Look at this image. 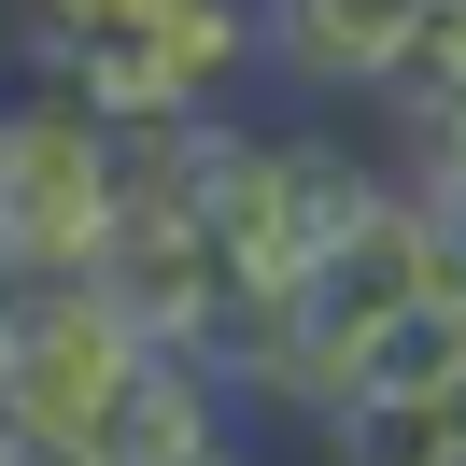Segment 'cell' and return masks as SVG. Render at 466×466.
Wrapping results in <instances>:
<instances>
[{"instance_id":"cell-5","label":"cell","mask_w":466,"mask_h":466,"mask_svg":"<svg viewBox=\"0 0 466 466\" xmlns=\"http://www.w3.org/2000/svg\"><path fill=\"white\" fill-rule=\"evenodd\" d=\"M127 368H142V353H127L71 283H57V297H0V396H15V424L86 438L99 410H114V381H127Z\"/></svg>"},{"instance_id":"cell-4","label":"cell","mask_w":466,"mask_h":466,"mask_svg":"<svg viewBox=\"0 0 466 466\" xmlns=\"http://www.w3.org/2000/svg\"><path fill=\"white\" fill-rule=\"evenodd\" d=\"M71 297H86V311L114 325L127 353H198V339H212V311H227L240 283L212 268V240L184 227V212H114Z\"/></svg>"},{"instance_id":"cell-3","label":"cell","mask_w":466,"mask_h":466,"mask_svg":"<svg viewBox=\"0 0 466 466\" xmlns=\"http://www.w3.org/2000/svg\"><path fill=\"white\" fill-rule=\"evenodd\" d=\"M99 227H114V198H99V114H71L57 86H15L0 99V297L86 283Z\"/></svg>"},{"instance_id":"cell-2","label":"cell","mask_w":466,"mask_h":466,"mask_svg":"<svg viewBox=\"0 0 466 466\" xmlns=\"http://www.w3.org/2000/svg\"><path fill=\"white\" fill-rule=\"evenodd\" d=\"M424 283H452L438 268V240H424V212H381V227H353V240H325L297 283H268V311H283V396L268 410H297V424H325V410L353 396V353L381 339V325L410 311Z\"/></svg>"},{"instance_id":"cell-11","label":"cell","mask_w":466,"mask_h":466,"mask_svg":"<svg viewBox=\"0 0 466 466\" xmlns=\"http://www.w3.org/2000/svg\"><path fill=\"white\" fill-rule=\"evenodd\" d=\"M0 466H86V438H43V424H15V438H0Z\"/></svg>"},{"instance_id":"cell-8","label":"cell","mask_w":466,"mask_h":466,"mask_svg":"<svg viewBox=\"0 0 466 466\" xmlns=\"http://www.w3.org/2000/svg\"><path fill=\"white\" fill-rule=\"evenodd\" d=\"M227 452H240V396L198 353H142L114 410L86 424V466H227Z\"/></svg>"},{"instance_id":"cell-7","label":"cell","mask_w":466,"mask_h":466,"mask_svg":"<svg viewBox=\"0 0 466 466\" xmlns=\"http://www.w3.org/2000/svg\"><path fill=\"white\" fill-rule=\"evenodd\" d=\"M410 43H424V0H283V15H255V57L283 71L297 99H396Z\"/></svg>"},{"instance_id":"cell-10","label":"cell","mask_w":466,"mask_h":466,"mask_svg":"<svg viewBox=\"0 0 466 466\" xmlns=\"http://www.w3.org/2000/svg\"><path fill=\"white\" fill-rule=\"evenodd\" d=\"M325 466H466V381L452 396H353V410H325Z\"/></svg>"},{"instance_id":"cell-1","label":"cell","mask_w":466,"mask_h":466,"mask_svg":"<svg viewBox=\"0 0 466 466\" xmlns=\"http://www.w3.org/2000/svg\"><path fill=\"white\" fill-rule=\"evenodd\" d=\"M15 57L71 114L156 127V114H227V86L255 71V15L240 0H57V15H15Z\"/></svg>"},{"instance_id":"cell-6","label":"cell","mask_w":466,"mask_h":466,"mask_svg":"<svg viewBox=\"0 0 466 466\" xmlns=\"http://www.w3.org/2000/svg\"><path fill=\"white\" fill-rule=\"evenodd\" d=\"M184 227L212 240V268H227L240 297H268L297 268V184H283V127H240L212 114V156H198V198H184Z\"/></svg>"},{"instance_id":"cell-12","label":"cell","mask_w":466,"mask_h":466,"mask_svg":"<svg viewBox=\"0 0 466 466\" xmlns=\"http://www.w3.org/2000/svg\"><path fill=\"white\" fill-rule=\"evenodd\" d=\"M227 466H255V452H227Z\"/></svg>"},{"instance_id":"cell-9","label":"cell","mask_w":466,"mask_h":466,"mask_svg":"<svg viewBox=\"0 0 466 466\" xmlns=\"http://www.w3.org/2000/svg\"><path fill=\"white\" fill-rule=\"evenodd\" d=\"M452 381H466V283H424L368 353H353V396H396V410H410V396H452ZM353 396H339V410H353Z\"/></svg>"}]
</instances>
